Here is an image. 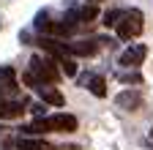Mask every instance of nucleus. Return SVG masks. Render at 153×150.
I'll use <instances>...</instances> for the list:
<instances>
[{
	"label": "nucleus",
	"mask_w": 153,
	"mask_h": 150,
	"mask_svg": "<svg viewBox=\"0 0 153 150\" xmlns=\"http://www.w3.org/2000/svg\"><path fill=\"white\" fill-rule=\"evenodd\" d=\"M25 98L22 90H19L16 79H0V101H19Z\"/></svg>",
	"instance_id": "obj_11"
},
{
	"label": "nucleus",
	"mask_w": 153,
	"mask_h": 150,
	"mask_svg": "<svg viewBox=\"0 0 153 150\" xmlns=\"http://www.w3.org/2000/svg\"><path fill=\"white\" fill-rule=\"evenodd\" d=\"M96 14H99V11H96V6L85 3V6H74L66 16H68V19H71L76 27H82V25H90V22L96 19Z\"/></svg>",
	"instance_id": "obj_7"
},
{
	"label": "nucleus",
	"mask_w": 153,
	"mask_h": 150,
	"mask_svg": "<svg viewBox=\"0 0 153 150\" xmlns=\"http://www.w3.org/2000/svg\"><path fill=\"white\" fill-rule=\"evenodd\" d=\"M148 139H150V142H153V128H150V131H148Z\"/></svg>",
	"instance_id": "obj_17"
},
{
	"label": "nucleus",
	"mask_w": 153,
	"mask_h": 150,
	"mask_svg": "<svg viewBox=\"0 0 153 150\" xmlns=\"http://www.w3.org/2000/svg\"><path fill=\"white\" fill-rule=\"evenodd\" d=\"M27 74L38 85H55L57 79H60V68H57V63L49 58V55H44V52H36L33 58H30Z\"/></svg>",
	"instance_id": "obj_2"
},
{
	"label": "nucleus",
	"mask_w": 153,
	"mask_h": 150,
	"mask_svg": "<svg viewBox=\"0 0 153 150\" xmlns=\"http://www.w3.org/2000/svg\"><path fill=\"white\" fill-rule=\"evenodd\" d=\"M0 79H16V74L11 66H0Z\"/></svg>",
	"instance_id": "obj_16"
},
{
	"label": "nucleus",
	"mask_w": 153,
	"mask_h": 150,
	"mask_svg": "<svg viewBox=\"0 0 153 150\" xmlns=\"http://www.w3.org/2000/svg\"><path fill=\"white\" fill-rule=\"evenodd\" d=\"M79 85L88 87L96 98H104L107 96V82H104L101 74H85V77H79Z\"/></svg>",
	"instance_id": "obj_8"
},
{
	"label": "nucleus",
	"mask_w": 153,
	"mask_h": 150,
	"mask_svg": "<svg viewBox=\"0 0 153 150\" xmlns=\"http://www.w3.org/2000/svg\"><path fill=\"white\" fill-rule=\"evenodd\" d=\"M142 22H145V16H142L140 8H126L123 16H120V22L115 25V30H118V38H120V41L137 38V35L142 33Z\"/></svg>",
	"instance_id": "obj_3"
},
{
	"label": "nucleus",
	"mask_w": 153,
	"mask_h": 150,
	"mask_svg": "<svg viewBox=\"0 0 153 150\" xmlns=\"http://www.w3.org/2000/svg\"><path fill=\"white\" fill-rule=\"evenodd\" d=\"M33 90L38 93V98H41L44 104H52V106H63V104H66L63 93L57 90V87H52V85H36Z\"/></svg>",
	"instance_id": "obj_10"
},
{
	"label": "nucleus",
	"mask_w": 153,
	"mask_h": 150,
	"mask_svg": "<svg viewBox=\"0 0 153 150\" xmlns=\"http://www.w3.org/2000/svg\"><path fill=\"white\" fill-rule=\"evenodd\" d=\"M145 58H148V47H145V44H131V47L120 55V66H123V68H137V66H142Z\"/></svg>",
	"instance_id": "obj_6"
},
{
	"label": "nucleus",
	"mask_w": 153,
	"mask_h": 150,
	"mask_svg": "<svg viewBox=\"0 0 153 150\" xmlns=\"http://www.w3.org/2000/svg\"><path fill=\"white\" fill-rule=\"evenodd\" d=\"M25 106H27L25 98H19V101H0V120H16V117H22Z\"/></svg>",
	"instance_id": "obj_9"
},
{
	"label": "nucleus",
	"mask_w": 153,
	"mask_h": 150,
	"mask_svg": "<svg viewBox=\"0 0 153 150\" xmlns=\"http://www.w3.org/2000/svg\"><path fill=\"white\" fill-rule=\"evenodd\" d=\"M57 66H60V74H66V77H76V63H74V58H66V60H60Z\"/></svg>",
	"instance_id": "obj_15"
},
{
	"label": "nucleus",
	"mask_w": 153,
	"mask_h": 150,
	"mask_svg": "<svg viewBox=\"0 0 153 150\" xmlns=\"http://www.w3.org/2000/svg\"><path fill=\"white\" fill-rule=\"evenodd\" d=\"M101 44H107L104 38H82V41H71L68 44V55L71 58H93L96 52L101 49Z\"/></svg>",
	"instance_id": "obj_4"
},
{
	"label": "nucleus",
	"mask_w": 153,
	"mask_h": 150,
	"mask_svg": "<svg viewBox=\"0 0 153 150\" xmlns=\"http://www.w3.org/2000/svg\"><path fill=\"white\" fill-rule=\"evenodd\" d=\"M123 11H126V8H112V11H107V14H104V25H107V27H115V25L120 22Z\"/></svg>",
	"instance_id": "obj_14"
},
{
	"label": "nucleus",
	"mask_w": 153,
	"mask_h": 150,
	"mask_svg": "<svg viewBox=\"0 0 153 150\" xmlns=\"http://www.w3.org/2000/svg\"><path fill=\"white\" fill-rule=\"evenodd\" d=\"M76 117L74 115H66V112H57V115H49V117H36L25 131L30 137H41V134H52V131H57V134H71V131H76Z\"/></svg>",
	"instance_id": "obj_1"
},
{
	"label": "nucleus",
	"mask_w": 153,
	"mask_h": 150,
	"mask_svg": "<svg viewBox=\"0 0 153 150\" xmlns=\"http://www.w3.org/2000/svg\"><path fill=\"white\" fill-rule=\"evenodd\" d=\"M115 106L118 109H126V112H137L142 106V93L137 87H126L115 96Z\"/></svg>",
	"instance_id": "obj_5"
},
{
	"label": "nucleus",
	"mask_w": 153,
	"mask_h": 150,
	"mask_svg": "<svg viewBox=\"0 0 153 150\" xmlns=\"http://www.w3.org/2000/svg\"><path fill=\"white\" fill-rule=\"evenodd\" d=\"M96 3H101V0H90V6H96Z\"/></svg>",
	"instance_id": "obj_18"
},
{
	"label": "nucleus",
	"mask_w": 153,
	"mask_h": 150,
	"mask_svg": "<svg viewBox=\"0 0 153 150\" xmlns=\"http://www.w3.org/2000/svg\"><path fill=\"white\" fill-rule=\"evenodd\" d=\"M118 79H120L123 85H142V74H140L137 68H126V71L118 74Z\"/></svg>",
	"instance_id": "obj_13"
},
{
	"label": "nucleus",
	"mask_w": 153,
	"mask_h": 150,
	"mask_svg": "<svg viewBox=\"0 0 153 150\" xmlns=\"http://www.w3.org/2000/svg\"><path fill=\"white\" fill-rule=\"evenodd\" d=\"M16 150H52V145L38 137H16Z\"/></svg>",
	"instance_id": "obj_12"
}]
</instances>
